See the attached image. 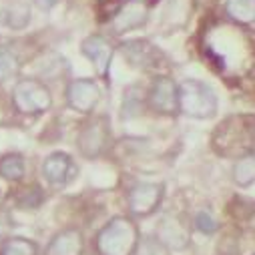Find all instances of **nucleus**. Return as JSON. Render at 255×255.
<instances>
[{"label": "nucleus", "instance_id": "11", "mask_svg": "<svg viewBox=\"0 0 255 255\" xmlns=\"http://www.w3.org/2000/svg\"><path fill=\"white\" fill-rule=\"evenodd\" d=\"M157 235L159 241L169 249H183L189 245V229L185 227V223L173 217L163 219V223L157 227Z\"/></svg>", "mask_w": 255, "mask_h": 255}, {"label": "nucleus", "instance_id": "19", "mask_svg": "<svg viewBox=\"0 0 255 255\" xmlns=\"http://www.w3.org/2000/svg\"><path fill=\"white\" fill-rule=\"evenodd\" d=\"M34 2H36V6H38V8L48 10V8H52V6L58 2V0H34Z\"/></svg>", "mask_w": 255, "mask_h": 255}, {"label": "nucleus", "instance_id": "4", "mask_svg": "<svg viewBox=\"0 0 255 255\" xmlns=\"http://www.w3.org/2000/svg\"><path fill=\"white\" fill-rule=\"evenodd\" d=\"M109 143H111V127L107 117H97L85 123V127L77 137L79 153L85 159H97L99 155L105 153Z\"/></svg>", "mask_w": 255, "mask_h": 255}, {"label": "nucleus", "instance_id": "17", "mask_svg": "<svg viewBox=\"0 0 255 255\" xmlns=\"http://www.w3.org/2000/svg\"><path fill=\"white\" fill-rule=\"evenodd\" d=\"M18 71V58L12 48L0 44V81L10 79Z\"/></svg>", "mask_w": 255, "mask_h": 255}, {"label": "nucleus", "instance_id": "16", "mask_svg": "<svg viewBox=\"0 0 255 255\" xmlns=\"http://www.w3.org/2000/svg\"><path fill=\"white\" fill-rule=\"evenodd\" d=\"M24 175V161L20 155H4L0 159V177L4 181H20Z\"/></svg>", "mask_w": 255, "mask_h": 255}, {"label": "nucleus", "instance_id": "9", "mask_svg": "<svg viewBox=\"0 0 255 255\" xmlns=\"http://www.w3.org/2000/svg\"><path fill=\"white\" fill-rule=\"evenodd\" d=\"M83 251H85L83 233L73 227L58 231L46 247V255H83Z\"/></svg>", "mask_w": 255, "mask_h": 255}, {"label": "nucleus", "instance_id": "14", "mask_svg": "<svg viewBox=\"0 0 255 255\" xmlns=\"http://www.w3.org/2000/svg\"><path fill=\"white\" fill-rule=\"evenodd\" d=\"M233 181L235 185L239 187H249L255 183V151L253 153H247V155H241L235 165H233Z\"/></svg>", "mask_w": 255, "mask_h": 255}, {"label": "nucleus", "instance_id": "6", "mask_svg": "<svg viewBox=\"0 0 255 255\" xmlns=\"http://www.w3.org/2000/svg\"><path fill=\"white\" fill-rule=\"evenodd\" d=\"M147 107L157 115L171 117L179 113V85L173 83L169 77H159L145 93Z\"/></svg>", "mask_w": 255, "mask_h": 255}, {"label": "nucleus", "instance_id": "10", "mask_svg": "<svg viewBox=\"0 0 255 255\" xmlns=\"http://www.w3.org/2000/svg\"><path fill=\"white\" fill-rule=\"evenodd\" d=\"M83 54L87 58H91V62L97 67L99 73H107L109 71V65H111V58H113V46L107 42V38L103 36H89L83 40V46H81Z\"/></svg>", "mask_w": 255, "mask_h": 255}, {"label": "nucleus", "instance_id": "18", "mask_svg": "<svg viewBox=\"0 0 255 255\" xmlns=\"http://www.w3.org/2000/svg\"><path fill=\"white\" fill-rule=\"evenodd\" d=\"M195 227L199 231H203V233H213L217 229V223H215V219L209 213H199L195 217Z\"/></svg>", "mask_w": 255, "mask_h": 255}, {"label": "nucleus", "instance_id": "20", "mask_svg": "<svg viewBox=\"0 0 255 255\" xmlns=\"http://www.w3.org/2000/svg\"><path fill=\"white\" fill-rule=\"evenodd\" d=\"M6 193H8V185H6V181L0 177V203L4 201V197H6Z\"/></svg>", "mask_w": 255, "mask_h": 255}, {"label": "nucleus", "instance_id": "12", "mask_svg": "<svg viewBox=\"0 0 255 255\" xmlns=\"http://www.w3.org/2000/svg\"><path fill=\"white\" fill-rule=\"evenodd\" d=\"M147 20V10L141 2H129L125 4L113 18V28L117 34H123L127 30L139 28L141 24H145Z\"/></svg>", "mask_w": 255, "mask_h": 255}, {"label": "nucleus", "instance_id": "21", "mask_svg": "<svg viewBox=\"0 0 255 255\" xmlns=\"http://www.w3.org/2000/svg\"><path fill=\"white\" fill-rule=\"evenodd\" d=\"M253 255H255V253H253Z\"/></svg>", "mask_w": 255, "mask_h": 255}, {"label": "nucleus", "instance_id": "7", "mask_svg": "<svg viewBox=\"0 0 255 255\" xmlns=\"http://www.w3.org/2000/svg\"><path fill=\"white\" fill-rule=\"evenodd\" d=\"M42 175L46 183L54 189H62L75 181L77 177V165L67 153H52L42 163Z\"/></svg>", "mask_w": 255, "mask_h": 255}, {"label": "nucleus", "instance_id": "15", "mask_svg": "<svg viewBox=\"0 0 255 255\" xmlns=\"http://www.w3.org/2000/svg\"><path fill=\"white\" fill-rule=\"evenodd\" d=\"M0 255H38V245L26 237H10L0 247Z\"/></svg>", "mask_w": 255, "mask_h": 255}, {"label": "nucleus", "instance_id": "1", "mask_svg": "<svg viewBox=\"0 0 255 255\" xmlns=\"http://www.w3.org/2000/svg\"><path fill=\"white\" fill-rule=\"evenodd\" d=\"M139 247V227L131 217H113L95 237L99 255H135Z\"/></svg>", "mask_w": 255, "mask_h": 255}, {"label": "nucleus", "instance_id": "13", "mask_svg": "<svg viewBox=\"0 0 255 255\" xmlns=\"http://www.w3.org/2000/svg\"><path fill=\"white\" fill-rule=\"evenodd\" d=\"M121 48H123L125 58L129 60L133 67H141V69L155 67L157 50L153 48L151 42H145V40H131V42L121 44Z\"/></svg>", "mask_w": 255, "mask_h": 255}, {"label": "nucleus", "instance_id": "2", "mask_svg": "<svg viewBox=\"0 0 255 255\" xmlns=\"http://www.w3.org/2000/svg\"><path fill=\"white\" fill-rule=\"evenodd\" d=\"M179 113L191 119H211L217 113L213 89L201 81L189 79L179 85Z\"/></svg>", "mask_w": 255, "mask_h": 255}, {"label": "nucleus", "instance_id": "5", "mask_svg": "<svg viewBox=\"0 0 255 255\" xmlns=\"http://www.w3.org/2000/svg\"><path fill=\"white\" fill-rule=\"evenodd\" d=\"M163 195H165L163 183H137L127 193V205H129L131 215L149 217L161 207Z\"/></svg>", "mask_w": 255, "mask_h": 255}, {"label": "nucleus", "instance_id": "8", "mask_svg": "<svg viewBox=\"0 0 255 255\" xmlns=\"http://www.w3.org/2000/svg\"><path fill=\"white\" fill-rule=\"evenodd\" d=\"M99 99H101L99 87L95 81L89 79L73 81L67 89V103L77 113H93L95 107L99 105Z\"/></svg>", "mask_w": 255, "mask_h": 255}, {"label": "nucleus", "instance_id": "3", "mask_svg": "<svg viewBox=\"0 0 255 255\" xmlns=\"http://www.w3.org/2000/svg\"><path fill=\"white\" fill-rule=\"evenodd\" d=\"M12 101L16 111L22 115H40L48 111L52 105L50 91L40 81H34V79L18 81L12 93Z\"/></svg>", "mask_w": 255, "mask_h": 255}]
</instances>
